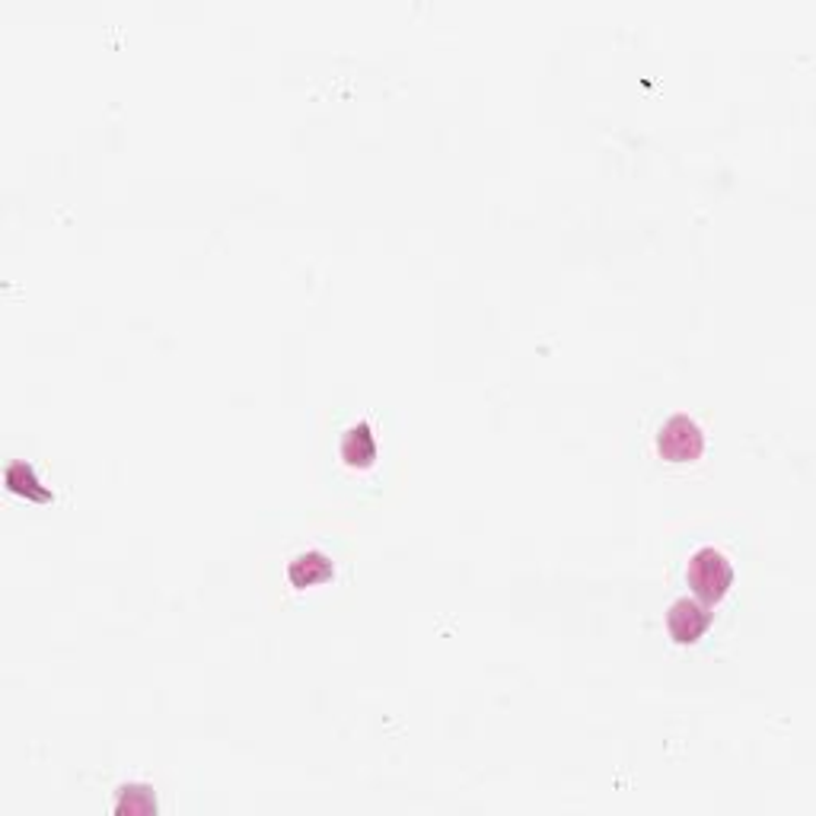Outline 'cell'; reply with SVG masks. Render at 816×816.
<instances>
[{"instance_id": "cell-1", "label": "cell", "mask_w": 816, "mask_h": 816, "mask_svg": "<svg viewBox=\"0 0 816 816\" xmlns=\"http://www.w3.org/2000/svg\"><path fill=\"white\" fill-rule=\"evenodd\" d=\"M686 581L692 586V593H695V600H702L705 606H714L734 586V564L721 549L702 545V549H695L688 555Z\"/></svg>"}, {"instance_id": "cell-2", "label": "cell", "mask_w": 816, "mask_h": 816, "mask_svg": "<svg viewBox=\"0 0 816 816\" xmlns=\"http://www.w3.org/2000/svg\"><path fill=\"white\" fill-rule=\"evenodd\" d=\"M654 447L666 462H695L705 453V431L688 415H670L657 431Z\"/></svg>"}, {"instance_id": "cell-3", "label": "cell", "mask_w": 816, "mask_h": 816, "mask_svg": "<svg viewBox=\"0 0 816 816\" xmlns=\"http://www.w3.org/2000/svg\"><path fill=\"white\" fill-rule=\"evenodd\" d=\"M712 629V610L702 600L692 596H680L670 610H666V632L676 644H698L705 632Z\"/></svg>"}, {"instance_id": "cell-4", "label": "cell", "mask_w": 816, "mask_h": 816, "mask_svg": "<svg viewBox=\"0 0 816 816\" xmlns=\"http://www.w3.org/2000/svg\"><path fill=\"white\" fill-rule=\"evenodd\" d=\"M338 453H341V462H345L348 469H357V472L374 469L377 459H380V447H377V434L370 428V421H357V425H351V428L345 431V437H341Z\"/></svg>"}, {"instance_id": "cell-5", "label": "cell", "mask_w": 816, "mask_h": 816, "mask_svg": "<svg viewBox=\"0 0 816 816\" xmlns=\"http://www.w3.org/2000/svg\"><path fill=\"white\" fill-rule=\"evenodd\" d=\"M332 578H335V561L326 552H319V549L300 552V555H294V559L287 561V581H290L294 590L329 584Z\"/></svg>"}, {"instance_id": "cell-6", "label": "cell", "mask_w": 816, "mask_h": 816, "mask_svg": "<svg viewBox=\"0 0 816 816\" xmlns=\"http://www.w3.org/2000/svg\"><path fill=\"white\" fill-rule=\"evenodd\" d=\"M3 482H7V488H10L13 494H20V498L32 501V504H51V501H54V491H51L49 484L39 482L35 466L26 462V459H17V462L7 466Z\"/></svg>"}, {"instance_id": "cell-7", "label": "cell", "mask_w": 816, "mask_h": 816, "mask_svg": "<svg viewBox=\"0 0 816 816\" xmlns=\"http://www.w3.org/2000/svg\"><path fill=\"white\" fill-rule=\"evenodd\" d=\"M115 814H156V797H153L151 785H125V788H119Z\"/></svg>"}]
</instances>
